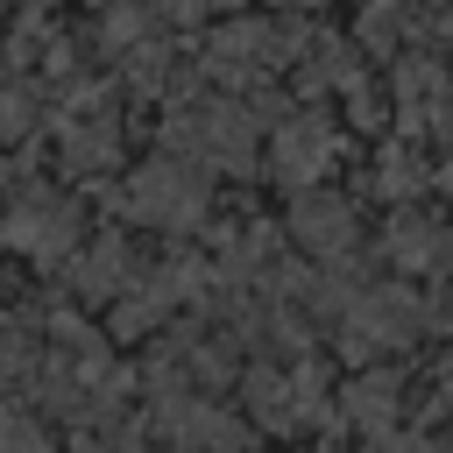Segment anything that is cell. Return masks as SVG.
<instances>
[{
    "label": "cell",
    "instance_id": "cell-4",
    "mask_svg": "<svg viewBox=\"0 0 453 453\" xmlns=\"http://www.w3.org/2000/svg\"><path fill=\"white\" fill-rule=\"evenodd\" d=\"M319 156H326V127H319V120H297V127L276 142L283 177H311V170H319Z\"/></svg>",
    "mask_w": 453,
    "mask_h": 453
},
{
    "label": "cell",
    "instance_id": "cell-6",
    "mask_svg": "<svg viewBox=\"0 0 453 453\" xmlns=\"http://www.w3.org/2000/svg\"><path fill=\"white\" fill-rule=\"evenodd\" d=\"M0 368H21V333L0 326Z\"/></svg>",
    "mask_w": 453,
    "mask_h": 453
},
{
    "label": "cell",
    "instance_id": "cell-1",
    "mask_svg": "<svg viewBox=\"0 0 453 453\" xmlns=\"http://www.w3.org/2000/svg\"><path fill=\"white\" fill-rule=\"evenodd\" d=\"M198 205H205V191H198V177H191V170H177V163L142 170V177H134V191H127V212H134V219H149V226H191V219H198Z\"/></svg>",
    "mask_w": 453,
    "mask_h": 453
},
{
    "label": "cell",
    "instance_id": "cell-5",
    "mask_svg": "<svg viewBox=\"0 0 453 453\" xmlns=\"http://www.w3.org/2000/svg\"><path fill=\"white\" fill-rule=\"evenodd\" d=\"M0 453H50V439H42L21 411H0Z\"/></svg>",
    "mask_w": 453,
    "mask_h": 453
},
{
    "label": "cell",
    "instance_id": "cell-2",
    "mask_svg": "<svg viewBox=\"0 0 453 453\" xmlns=\"http://www.w3.org/2000/svg\"><path fill=\"white\" fill-rule=\"evenodd\" d=\"M0 241H14L28 255H57V248H71V212L64 205H28V212H14L0 226Z\"/></svg>",
    "mask_w": 453,
    "mask_h": 453
},
{
    "label": "cell",
    "instance_id": "cell-3",
    "mask_svg": "<svg viewBox=\"0 0 453 453\" xmlns=\"http://www.w3.org/2000/svg\"><path fill=\"white\" fill-rule=\"evenodd\" d=\"M297 234H304L311 248H347V241H354V212L333 205V198H304V205H297Z\"/></svg>",
    "mask_w": 453,
    "mask_h": 453
}]
</instances>
